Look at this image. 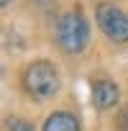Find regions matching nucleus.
Segmentation results:
<instances>
[{"label": "nucleus", "mask_w": 128, "mask_h": 131, "mask_svg": "<svg viewBox=\"0 0 128 131\" xmlns=\"http://www.w3.org/2000/svg\"><path fill=\"white\" fill-rule=\"evenodd\" d=\"M90 100L97 111H108L113 108L118 100H120V88L113 82V80H95L92 82V93H90Z\"/></svg>", "instance_id": "4"}, {"label": "nucleus", "mask_w": 128, "mask_h": 131, "mask_svg": "<svg viewBox=\"0 0 128 131\" xmlns=\"http://www.w3.org/2000/svg\"><path fill=\"white\" fill-rule=\"evenodd\" d=\"M97 26L110 41H115V44H125L128 41V16L118 5L100 3L97 5Z\"/></svg>", "instance_id": "3"}, {"label": "nucleus", "mask_w": 128, "mask_h": 131, "mask_svg": "<svg viewBox=\"0 0 128 131\" xmlns=\"http://www.w3.org/2000/svg\"><path fill=\"white\" fill-rule=\"evenodd\" d=\"M115 128L118 131H128V105H123L115 116Z\"/></svg>", "instance_id": "7"}, {"label": "nucleus", "mask_w": 128, "mask_h": 131, "mask_svg": "<svg viewBox=\"0 0 128 131\" xmlns=\"http://www.w3.org/2000/svg\"><path fill=\"white\" fill-rule=\"evenodd\" d=\"M8 131H33V123H28L26 118L13 116V118H8Z\"/></svg>", "instance_id": "6"}, {"label": "nucleus", "mask_w": 128, "mask_h": 131, "mask_svg": "<svg viewBox=\"0 0 128 131\" xmlns=\"http://www.w3.org/2000/svg\"><path fill=\"white\" fill-rule=\"evenodd\" d=\"M8 3H10V0H0V5H3V8H5V5H8Z\"/></svg>", "instance_id": "8"}, {"label": "nucleus", "mask_w": 128, "mask_h": 131, "mask_svg": "<svg viewBox=\"0 0 128 131\" xmlns=\"http://www.w3.org/2000/svg\"><path fill=\"white\" fill-rule=\"evenodd\" d=\"M90 41V23L82 16V10H69L56 21V44L67 54L85 51Z\"/></svg>", "instance_id": "1"}, {"label": "nucleus", "mask_w": 128, "mask_h": 131, "mask_svg": "<svg viewBox=\"0 0 128 131\" xmlns=\"http://www.w3.org/2000/svg\"><path fill=\"white\" fill-rule=\"evenodd\" d=\"M21 82H23V90L28 95L44 100V98L56 95V90H59V72H56V67L51 62L39 59V62H31L23 70Z\"/></svg>", "instance_id": "2"}, {"label": "nucleus", "mask_w": 128, "mask_h": 131, "mask_svg": "<svg viewBox=\"0 0 128 131\" xmlns=\"http://www.w3.org/2000/svg\"><path fill=\"white\" fill-rule=\"evenodd\" d=\"M41 131H80V123H77V118H74L72 113H67V111H56V113L46 116Z\"/></svg>", "instance_id": "5"}]
</instances>
